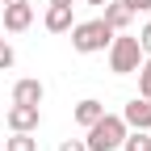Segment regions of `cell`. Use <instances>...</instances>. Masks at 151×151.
<instances>
[{
  "label": "cell",
  "mask_w": 151,
  "mask_h": 151,
  "mask_svg": "<svg viewBox=\"0 0 151 151\" xmlns=\"http://www.w3.org/2000/svg\"><path fill=\"white\" fill-rule=\"evenodd\" d=\"M122 151H151V134H147V130H134V134L126 130V139H122Z\"/></svg>",
  "instance_id": "12"
},
{
  "label": "cell",
  "mask_w": 151,
  "mask_h": 151,
  "mask_svg": "<svg viewBox=\"0 0 151 151\" xmlns=\"http://www.w3.org/2000/svg\"><path fill=\"white\" fill-rule=\"evenodd\" d=\"M139 92H143V97H151V59L139 63Z\"/></svg>",
  "instance_id": "13"
},
{
  "label": "cell",
  "mask_w": 151,
  "mask_h": 151,
  "mask_svg": "<svg viewBox=\"0 0 151 151\" xmlns=\"http://www.w3.org/2000/svg\"><path fill=\"white\" fill-rule=\"evenodd\" d=\"M46 29H50V34L71 29V4H50V9H46Z\"/></svg>",
  "instance_id": "9"
},
{
  "label": "cell",
  "mask_w": 151,
  "mask_h": 151,
  "mask_svg": "<svg viewBox=\"0 0 151 151\" xmlns=\"http://www.w3.org/2000/svg\"><path fill=\"white\" fill-rule=\"evenodd\" d=\"M126 130H130V126L118 118V113H101V118L88 126L84 147H88V151H118V147H122V139H126Z\"/></svg>",
  "instance_id": "1"
},
{
  "label": "cell",
  "mask_w": 151,
  "mask_h": 151,
  "mask_svg": "<svg viewBox=\"0 0 151 151\" xmlns=\"http://www.w3.org/2000/svg\"><path fill=\"white\" fill-rule=\"evenodd\" d=\"M139 63H143L139 38H113V42H109V71L130 76V71H139Z\"/></svg>",
  "instance_id": "3"
},
{
  "label": "cell",
  "mask_w": 151,
  "mask_h": 151,
  "mask_svg": "<svg viewBox=\"0 0 151 151\" xmlns=\"http://www.w3.org/2000/svg\"><path fill=\"white\" fill-rule=\"evenodd\" d=\"M4 151H38V139L29 130H13V139L4 143Z\"/></svg>",
  "instance_id": "11"
},
{
  "label": "cell",
  "mask_w": 151,
  "mask_h": 151,
  "mask_svg": "<svg viewBox=\"0 0 151 151\" xmlns=\"http://www.w3.org/2000/svg\"><path fill=\"white\" fill-rule=\"evenodd\" d=\"M88 4H105V0H88Z\"/></svg>",
  "instance_id": "20"
},
{
  "label": "cell",
  "mask_w": 151,
  "mask_h": 151,
  "mask_svg": "<svg viewBox=\"0 0 151 151\" xmlns=\"http://www.w3.org/2000/svg\"><path fill=\"white\" fill-rule=\"evenodd\" d=\"M130 17H134V13L126 9V0H105V25H109L113 34L126 29V25H130Z\"/></svg>",
  "instance_id": "7"
},
{
  "label": "cell",
  "mask_w": 151,
  "mask_h": 151,
  "mask_svg": "<svg viewBox=\"0 0 151 151\" xmlns=\"http://www.w3.org/2000/svg\"><path fill=\"white\" fill-rule=\"evenodd\" d=\"M109 42H113V29L105 25V17H97V21H84V25H76V29H71V46L80 50V55L105 50Z\"/></svg>",
  "instance_id": "2"
},
{
  "label": "cell",
  "mask_w": 151,
  "mask_h": 151,
  "mask_svg": "<svg viewBox=\"0 0 151 151\" xmlns=\"http://www.w3.org/2000/svg\"><path fill=\"white\" fill-rule=\"evenodd\" d=\"M4 4H21V0H4Z\"/></svg>",
  "instance_id": "19"
},
{
  "label": "cell",
  "mask_w": 151,
  "mask_h": 151,
  "mask_svg": "<svg viewBox=\"0 0 151 151\" xmlns=\"http://www.w3.org/2000/svg\"><path fill=\"white\" fill-rule=\"evenodd\" d=\"M122 122L130 130H151V97H134V101L122 109Z\"/></svg>",
  "instance_id": "4"
},
{
  "label": "cell",
  "mask_w": 151,
  "mask_h": 151,
  "mask_svg": "<svg viewBox=\"0 0 151 151\" xmlns=\"http://www.w3.org/2000/svg\"><path fill=\"white\" fill-rule=\"evenodd\" d=\"M9 67H13V46L0 42V71H9Z\"/></svg>",
  "instance_id": "14"
},
{
  "label": "cell",
  "mask_w": 151,
  "mask_h": 151,
  "mask_svg": "<svg viewBox=\"0 0 151 151\" xmlns=\"http://www.w3.org/2000/svg\"><path fill=\"white\" fill-rule=\"evenodd\" d=\"M38 122H42V113H38V105H17L9 109V130H34Z\"/></svg>",
  "instance_id": "5"
},
{
  "label": "cell",
  "mask_w": 151,
  "mask_h": 151,
  "mask_svg": "<svg viewBox=\"0 0 151 151\" xmlns=\"http://www.w3.org/2000/svg\"><path fill=\"white\" fill-rule=\"evenodd\" d=\"M139 46H143V50H147V55H151V21H147V25H143V29H139Z\"/></svg>",
  "instance_id": "15"
},
{
  "label": "cell",
  "mask_w": 151,
  "mask_h": 151,
  "mask_svg": "<svg viewBox=\"0 0 151 151\" xmlns=\"http://www.w3.org/2000/svg\"><path fill=\"white\" fill-rule=\"evenodd\" d=\"M130 13H151V0H126Z\"/></svg>",
  "instance_id": "16"
},
{
  "label": "cell",
  "mask_w": 151,
  "mask_h": 151,
  "mask_svg": "<svg viewBox=\"0 0 151 151\" xmlns=\"http://www.w3.org/2000/svg\"><path fill=\"white\" fill-rule=\"evenodd\" d=\"M50 4H76V0H50Z\"/></svg>",
  "instance_id": "18"
},
{
  "label": "cell",
  "mask_w": 151,
  "mask_h": 151,
  "mask_svg": "<svg viewBox=\"0 0 151 151\" xmlns=\"http://www.w3.org/2000/svg\"><path fill=\"white\" fill-rule=\"evenodd\" d=\"M13 101L17 105H42V84L38 80H17L13 84Z\"/></svg>",
  "instance_id": "8"
},
{
  "label": "cell",
  "mask_w": 151,
  "mask_h": 151,
  "mask_svg": "<svg viewBox=\"0 0 151 151\" xmlns=\"http://www.w3.org/2000/svg\"><path fill=\"white\" fill-rule=\"evenodd\" d=\"M29 21H34V9H29V0H21V4H4V29L21 34V29H29Z\"/></svg>",
  "instance_id": "6"
},
{
  "label": "cell",
  "mask_w": 151,
  "mask_h": 151,
  "mask_svg": "<svg viewBox=\"0 0 151 151\" xmlns=\"http://www.w3.org/2000/svg\"><path fill=\"white\" fill-rule=\"evenodd\" d=\"M59 151H88V147H84V143H80V139H67V143H63V147H59Z\"/></svg>",
  "instance_id": "17"
},
{
  "label": "cell",
  "mask_w": 151,
  "mask_h": 151,
  "mask_svg": "<svg viewBox=\"0 0 151 151\" xmlns=\"http://www.w3.org/2000/svg\"><path fill=\"white\" fill-rule=\"evenodd\" d=\"M101 113H105V105L88 97V101H80V105H76V122H80V126H92V122L101 118Z\"/></svg>",
  "instance_id": "10"
}]
</instances>
